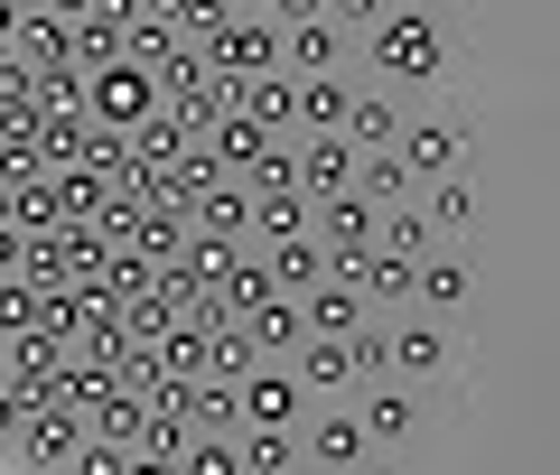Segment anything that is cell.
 I'll list each match as a JSON object with an SVG mask.
<instances>
[{
  "label": "cell",
  "instance_id": "1",
  "mask_svg": "<svg viewBox=\"0 0 560 475\" xmlns=\"http://www.w3.org/2000/svg\"><path fill=\"white\" fill-rule=\"evenodd\" d=\"M364 47H374V75L383 84H440L448 75V20H430L420 0H411V10H393Z\"/></svg>",
  "mask_w": 560,
  "mask_h": 475
},
{
  "label": "cell",
  "instance_id": "2",
  "mask_svg": "<svg viewBox=\"0 0 560 475\" xmlns=\"http://www.w3.org/2000/svg\"><path fill=\"white\" fill-rule=\"evenodd\" d=\"M197 57H206V75H224V84L280 75V28H253V20H215V28L197 38Z\"/></svg>",
  "mask_w": 560,
  "mask_h": 475
},
{
  "label": "cell",
  "instance_id": "3",
  "mask_svg": "<svg viewBox=\"0 0 560 475\" xmlns=\"http://www.w3.org/2000/svg\"><path fill=\"white\" fill-rule=\"evenodd\" d=\"M300 466L308 475H364V466H374V429H364V411H308Z\"/></svg>",
  "mask_w": 560,
  "mask_h": 475
},
{
  "label": "cell",
  "instance_id": "4",
  "mask_svg": "<svg viewBox=\"0 0 560 475\" xmlns=\"http://www.w3.org/2000/svg\"><path fill=\"white\" fill-rule=\"evenodd\" d=\"M84 112L103 121V131H140V121L160 112V94H150V66H103V75H84Z\"/></svg>",
  "mask_w": 560,
  "mask_h": 475
},
{
  "label": "cell",
  "instance_id": "5",
  "mask_svg": "<svg viewBox=\"0 0 560 475\" xmlns=\"http://www.w3.org/2000/svg\"><path fill=\"white\" fill-rule=\"evenodd\" d=\"M234 411H243V429H300V419H308V392H300L290 364H253V373L234 382Z\"/></svg>",
  "mask_w": 560,
  "mask_h": 475
},
{
  "label": "cell",
  "instance_id": "6",
  "mask_svg": "<svg viewBox=\"0 0 560 475\" xmlns=\"http://www.w3.org/2000/svg\"><path fill=\"white\" fill-rule=\"evenodd\" d=\"M355 168H364V150H355L346 131H300V197H308V205H318V197H346Z\"/></svg>",
  "mask_w": 560,
  "mask_h": 475
},
{
  "label": "cell",
  "instance_id": "7",
  "mask_svg": "<svg viewBox=\"0 0 560 475\" xmlns=\"http://www.w3.org/2000/svg\"><path fill=\"white\" fill-rule=\"evenodd\" d=\"M75 448H84V419H75V411H57V401H38V411L20 419V466L66 475V466H75Z\"/></svg>",
  "mask_w": 560,
  "mask_h": 475
},
{
  "label": "cell",
  "instance_id": "8",
  "mask_svg": "<svg viewBox=\"0 0 560 475\" xmlns=\"http://www.w3.org/2000/svg\"><path fill=\"white\" fill-rule=\"evenodd\" d=\"M187 234H197V242H224V252H243V242H253V197H243L234 178H215L206 197H187Z\"/></svg>",
  "mask_w": 560,
  "mask_h": 475
},
{
  "label": "cell",
  "instance_id": "9",
  "mask_svg": "<svg viewBox=\"0 0 560 475\" xmlns=\"http://www.w3.org/2000/svg\"><path fill=\"white\" fill-rule=\"evenodd\" d=\"M448 355H458L448 317H401V326H393V373H401V382H430V373H448Z\"/></svg>",
  "mask_w": 560,
  "mask_h": 475
},
{
  "label": "cell",
  "instance_id": "10",
  "mask_svg": "<svg viewBox=\"0 0 560 475\" xmlns=\"http://www.w3.org/2000/svg\"><path fill=\"white\" fill-rule=\"evenodd\" d=\"M290 373H300V392L308 401H327V392H355V336H308L300 355H290Z\"/></svg>",
  "mask_w": 560,
  "mask_h": 475
},
{
  "label": "cell",
  "instance_id": "11",
  "mask_svg": "<svg viewBox=\"0 0 560 475\" xmlns=\"http://www.w3.org/2000/svg\"><path fill=\"white\" fill-rule=\"evenodd\" d=\"M300 326H308V336H355V326H374V308H364V289H355V280H337V271H327L318 289L300 298Z\"/></svg>",
  "mask_w": 560,
  "mask_h": 475
},
{
  "label": "cell",
  "instance_id": "12",
  "mask_svg": "<svg viewBox=\"0 0 560 475\" xmlns=\"http://www.w3.org/2000/svg\"><path fill=\"white\" fill-rule=\"evenodd\" d=\"M187 150H197V140H187V121H178V112H150V121L131 131V187L168 178V168H178Z\"/></svg>",
  "mask_w": 560,
  "mask_h": 475
},
{
  "label": "cell",
  "instance_id": "13",
  "mask_svg": "<svg viewBox=\"0 0 560 475\" xmlns=\"http://www.w3.org/2000/svg\"><path fill=\"white\" fill-rule=\"evenodd\" d=\"M337 57H346V28H337V20L280 28V75H337Z\"/></svg>",
  "mask_w": 560,
  "mask_h": 475
},
{
  "label": "cell",
  "instance_id": "14",
  "mask_svg": "<svg viewBox=\"0 0 560 475\" xmlns=\"http://www.w3.org/2000/svg\"><path fill=\"white\" fill-rule=\"evenodd\" d=\"M393 158L411 168V178H458V131H448V121H401Z\"/></svg>",
  "mask_w": 560,
  "mask_h": 475
},
{
  "label": "cell",
  "instance_id": "15",
  "mask_svg": "<svg viewBox=\"0 0 560 475\" xmlns=\"http://www.w3.org/2000/svg\"><path fill=\"white\" fill-rule=\"evenodd\" d=\"M243 197H253V187H243ZM300 234H308V197H300V187H261V197H253V242L280 252V242H300Z\"/></svg>",
  "mask_w": 560,
  "mask_h": 475
},
{
  "label": "cell",
  "instance_id": "16",
  "mask_svg": "<svg viewBox=\"0 0 560 475\" xmlns=\"http://www.w3.org/2000/svg\"><path fill=\"white\" fill-rule=\"evenodd\" d=\"M206 150H215V168H224V178H253V168H261V150H271V131H261V121L234 103V112H224L215 131H206Z\"/></svg>",
  "mask_w": 560,
  "mask_h": 475
},
{
  "label": "cell",
  "instance_id": "17",
  "mask_svg": "<svg viewBox=\"0 0 560 475\" xmlns=\"http://www.w3.org/2000/svg\"><path fill=\"white\" fill-rule=\"evenodd\" d=\"M261 261H271V289H280V298H308V289H318L327 271H337V252H327L318 234H300V242H280V252H261Z\"/></svg>",
  "mask_w": 560,
  "mask_h": 475
},
{
  "label": "cell",
  "instance_id": "18",
  "mask_svg": "<svg viewBox=\"0 0 560 475\" xmlns=\"http://www.w3.org/2000/svg\"><path fill=\"white\" fill-rule=\"evenodd\" d=\"M467 289H477V280H467V261H458V252H430V261L411 271L420 317H458V308H467Z\"/></svg>",
  "mask_w": 560,
  "mask_h": 475
},
{
  "label": "cell",
  "instance_id": "19",
  "mask_svg": "<svg viewBox=\"0 0 560 475\" xmlns=\"http://www.w3.org/2000/svg\"><path fill=\"white\" fill-rule=\"evenodd\" d=\"M243 336H253V355H261V364H290V355L308 345L300 298H271V308H253V317H243Z\"/></svg>",
  "mask_w": 560,
  "mask_h": 475
},
{
  "label": "cell",
  "instance_id": "20",
  "mask_svg": "<svg viewBox=\"0 0 560 475\" xmlns=\"http://www.w3.org/2000/svg\"><path fill=\"white\" fill-rule=\"evenodd\" d=\"M243 112H253L271 140H300V75H253L243 84Z\"/></svg>",
  "mask_w": 560,
  "mask_h": 475
},
{
  "label": "cell",
  "instance_id": "21",
  "mask_svg": "<svg viewBox=\"0 0 560 475\" xmlns=\"http://www.w3.org/2000/svg\"><path fill=\"white\" fill-rule=\"evenodd\" d=\"M318 242L327 252H374V205L346 187V197H318Z\"/></svg>",
  "mask_w": 560,
  "mask_h": 475
},
{
  "label": "cell",
  "instance_id": "22",
  "mask_svg": "<svg viewBox=\"0 0 560 475\" xmlns=\"http://www.w3.org/2000/svg\"><path fill=\"white\" fill-rule=\"evenodd\" d=\"M355 411H364V429H374V438H411V429H420L411 382H364V401H355Z\"/></svg>",
  "mask_w": 560,
  "mask_h": 475
},
{
  "label": "cell",
  "instance_id": "23",
  "mask_svg": "<svg viewBox=\"0 0 560 475\" xmlns=\"http://www.w3.org/2000/svg\"><path fill=\"white\" fill-rule=\"evenodd\" d=\"M243 475H300V429H234Z\"/></svg>",
  "mask_w": 560,
  "mask_h": 475
},
{
  "label": "cell",
  "instance_id": "24",
  "mask_svg": "<svg viewBox=\"0 0 560 475\" xmlns=\"http://www.w3.org/2000/svg\"><path fill=\"white\" fill-rule=\"evenodd\" d=\"M346 112H355L346 75H300V131H346Z\"/></svg>",
  "mask_w": 560,
  "mask_h": 475
},
{
  "label": "cell",
  "instance_id": "25",
  "mask_svg": "<svg viewBox=\"0 0 560 475\" xmlns=\"http://www.w3.org/2000/svg\"><path fill=\"white\" fill-rule=\"evenodd\" d=\"M430 215H411V205H383L374 215V252H401V261H430Z\"/></svg>",
  "mask_w": 560,
  "mask_h": 475
},
{
  "label": "cell",
  "instance_id": "26",
  "mask_svg": "<svg viewBox=\"0 0 560 475\" xmlns=\"http://www.w3.org/2000/svg\"><path fill=\"white\" fill-rule=\"evenodd\" d=\"M346 140H355V150H393V140H401V103L355 94V112H346Z\"/></svg>",
  "mask_w": 560,
  "mask_h": 475
},
{
  "label": "cell",
  "instance_id": "27",
  "mask_svg": "<svg viewBox=\"0 0 560 475\" xmlns=\"http://www.w3.org/2000/svg\"><path fill=\"white\" fill-rule=\"evenodd\" d=\"M401 187H411V168H401L393 150H364V168H355V197L374 205V215H383V205H401Z\"/></svg>",
  "mask_w": 560,
  "mask_h": 475
},
{
  "label": "cell",
  "instance_id": "28",
  "mask_svg": "<svg viewBox=\"0 0 560 475\" xmlns=\"http://www.w3.org/2000/svg\"><path fill=\"white\" fill-rule=\"evenodd\" d=\"M420 215H430V234H458V224L477 215V187L467 178H430V205H420Z\"/></svg>",
  "mask_w": 560,
  "mask_h": 475
},
{
  "label": "cell",
  "instance_id": "29",
  "mask_svg": "<svg viewBox=\"0 0 560 475\" xmlns=\"http://www.w3.org/2000/svg\"><path fill=\"white\" fill-rule=\"evenodd\" d=\"M178 475H243V456H234V438H187Z\"/></svg>",
  "mask_w": 560,
  "mask_h": 475
},
{
  "label": "cell",
  "instance_id": "30",
  "mask_svg": "<svg viewBox=\"0 0 560 475\" xmlns=\"http://www.w3.org/2000/svg\"><path fill=\"white\" fill-rule=\"evenodd\" d=\"M355 373L364 382H393V326H355Z\"/></svg>",
  "mask_w": 560,
  "mask_h": 475
},
{
  "label": "cell",
  "instance_id": "31",
  "mask_svg": "<svg viewBox=\"0 0 560 475\" xmlns=\"http://www.w3.org/2000/svg\"><path fill=\"white\" fill-rule=\"evenodd\" d=\"M243 187H253V197H261V187H300V150H290V140H271V150H261V168H253Z\"/></svg>",
  "mask_w": 560,
  "mask_h": 475
},
{
  "label": "cell",
  "instance_id": "32",
  "mask_svg": "<svg viewBox=\"0 0 560 475\" xmlns=\"http://www.w3.org/2000/svg\"><path fill=\"white\" fill-rule=\"evenodd\" d=\"M66 475H131V448H113V438H84Z\"/></svg>",
  "mask_w": 560,
  "mask_h": 475
},
{
  "label": "cell",
  "instance_id": "33",
  "mask_svg": "<svg viewBox=\"0 0 560 475\" xmlns=\"http://www.w3.org/2000/svg\"><path fill=\"white\" fill-rule=\"evenodd\" d=\"M327 20H337V28H364V38H374V28L393 20V0H327Z\"/></svg>",
  "mask_w": 560,
  "mask_h": 475
},
{
  "label": "cell",
  "instance_id": "34",
  "mask_svg": "<svg viewBox=\"0 0 560 475\" xmlns=\"http://www.w3.org/2000/svg\"><path fill=\"white\" fill-rule=\"evenodd\" d=\"M300 20H327V0H271V28H300Z\"/></svg>",
  "mask_w": 560,
  "mask_h": 475
},
{
  "label": "cell",
  "instance_id": "35",
  "mask_svg": "<svg viewBox=\"0 0 560 475\" xmlns=\"http://www.w3.org/2000/svg\"><path fill=\"white\" fill-rule=\"evenodd\" d=\"M47 10H57V20H94V0H47Z\"/></svg>",
  "mask_w": 560,
  "mask_h": 475
},
{
  "label": "cell",
  "instance_id": "36",
  "mask_svg": "<svg viewBox=\"0 0 560 475\" xmlns=\"http://www.w3.org/2000/svg\"><path fill=\"white\" fill-rule=\"evenodd\" d=\"M38 10H47V0H10V20H38Z\"/></svg>",
  "mask_w": 560,
  "mask_h": 475
},
{
  "label": "cell",
  "instance_id": "37",
  "mask_svg": "<svg viewBox=\"0 0 560 475\" xmlns=\"http://www.w3.org/2000/svg\"><path fill=\"white\" fill-rule=\"evenodd\" d=\"M0 475H38V466H20V456H0Z\"/></svg>",
  "mask_w": 560,
  "mask_h": 475
},
{
  "label": "cell",
  "instance_id": "38",
  "mask_svg": "<svg viewBox=\"0 0 560 475\" xmlns=\"http://www.w3.org/2000/svg\"><path fill=\"white\" fill-rule=\"evenodd\" d=\"M234 10H243V20H253V10H271V0H234Z\"/></svg>",
  "mask_w": 560,
  "mask_h": 475
},
{
  "label": "cell",
  "instance_id": "39",
  "mask_svg": "<svg viewBox=\"0 0 560 475\" xmlns=\"http://www.w3.org/2000/svg\"><path fill=\"white\" fill-rule=\"evenodd\" d=\"M300 475H308V466H300Z\"/></svg>",
  "mask_w": 560,
  "mask_h": 475
}]
</instances>
